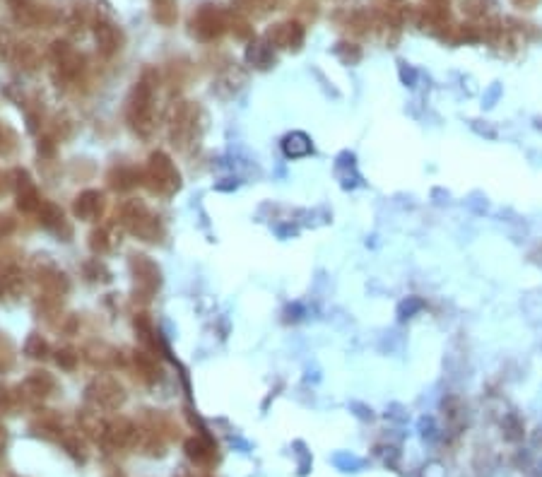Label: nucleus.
Segmentation results:
<instances>
[{
    "mask_svg": "<svg viewBox=\"0 0 542 477\" xmlns=\"http://www.w3.org/2000/svg\"><path fill=\"white\" fill-rule=\"evenodd\" d=\"M311 152V140L304 133H292L285 138V155L287 157H304Z\"/></svg>",
    "mask_w": 542,
    "mask_h": 477,
    "instance_id": "obj_1",
    "label": "nucleus"
},
{
    "mask_svg": "<svg viewBox=\"0 0 542 477\" xmlns=\"http://www.w3.org/2000/svg\"><path fill=\"white\" fill-rule=\"evenodd\" d=\"M178 477H190V475H178Z\"/></svg>",
    "mask_w": 542,
    "mask_h": 477,
    "instance_id": "obj_6",
    "label": "nucleus"
},
{
    "mask_svg": "<svg viewBox=\"0 0 542 477\" xmlns=\"http://www.w3.org/2000/svg\"><path fill=\"white\" fill-rule=\"evenodd\" d=\"M186 453L190 461L198 463V466H208V463L213 461V451H210L208 446H203V441H198V438L186 441Z\"/></svg>",
    "mask_w": 542,
    "mask_h": 477,
    "instance_id": "obj_2",
    "label": "nucleus"
},
{
    "mask_svg": "<svg viewBox=\"0 0 542 477\" xmlns=\"http://www.w3.org/2000/svg\"><path fill=\"white\" fill-rule=\"evenodd\" d=\"M496 97H499V85H494V87H492V92L487 94V106H492V101H494Z\"/></svg>",
    "mask_w": 542,
    "mask_h": 477,
    "instance_id": "obj_4",
    "label": "nucleus"
},
{
    "mask_svg": "<svg viewBox=\"0 0 542 477\" xmlns=\"http://www.w3.org/2000/svg\"><path fill=\"white\" fill-rule=\"evenodd\" d=\"M424 304H422V299H414V297H410L407 302H403L400 304V318H410L412 314H417L419 309H422Z\"/></svg>",
    "mask_w": 542,
    "mask_h": 477,
    "instance_id": "obj_3",
    "label": "nucleus"
},
{
    "mask_svg": "<svg viewBox=\"0 0 542 477\" xmlns=\"http://www.w3.org/2000/svg\"><path fill=\"white\" fill-rule=\"evenodd\" d=\"M111 477H123V475H121V473H111Z\"/></svg>",
    "mask_w": 542,
    "mask_h": 477,
    "instance_id": "obj_5",
    "label": "nucleus"
}]
</instances>
